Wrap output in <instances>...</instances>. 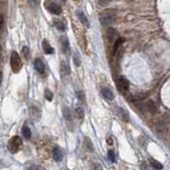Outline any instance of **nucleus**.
<instances>
[{
    "label": "nucleus",
    "mask_w": 170,
    "mask_h": 170,
    "mask_svg": "<svg viewBox=\"0 0 170 170\" xmlns=\"http://www.w3.org/2000/svg\"><path fill=\"white\" fill-rule=\"evenodd\" d=\"M117 18V13L115 10H103L102 12L99 14V20L102 26H111L116 21Z\"/></svg>",
    "instance_id": "1"
},
{
    "label": "nucleus",
    "mask_w": 170,
    "mask_h": 170,
    "mask_svg": "<svg viewBox=\"0 0 170 170\" xmlns=\"http://www.w3.org/2000/svg\"><path fill=\"white\" fill-rule=\"evenodd\" d=\"M11 68H12L14 74H18L23 68V62L16 51H13L11 54Z\"/></svg>",
    "instance_id": "2"
},
{
    "label": "nucleus",
    "mask_w": 170,
    "mask_h": 170,
    "mask_svg": "<svg viewBox=\"0 0 170 170\" xmlns=\"http://www.w3.org/2000/svg\"><path fill=\"white\" fill-rule=\"evenodd\" d=\"M21 147H23V139L19 136H17V135L13 136L8 144L9 151L12 152V153H17L21 149Z\"/></svg>",
    "instance_id": "3"
},
{
    "label": "nucleus",
    "mask_w": 170,
    "mask_h": 170,
    "mask_svg": "<svg viewBox=\"0 0 170 170\" xmlns=\"http://www.w3.org/2000/svg\"><path fill=\"white\" fill-rule=\"evenodd\" d=\"M45 6H46L47 10H48L49 12H50L51 14H53V15H60L62 13L61 6H60L55 1H52V0H50V1H47L46 3H45Z\"/></svg>",
    "instance_id": "4"
},
{
    "label": "nucleus",
    "mask_w": 170,
    "mask_h": 170,
    "mask_svg": "<svg viewBox=\"0 0 170 170\" xmlns=\"http://www.w3.org/2000/svg\"><path fill=\"white\" fill-rule=\"evenodd\" d=\"M116 84H117L118 89L122 92H126L127 90H129V87H130V83H129L128 79H127L126 77H122V76L118 78Z\"/></svg>",
    "instance_id": "5"
},
{
    "label": "nucleus",
    "mask_w": 170,
    "mask_h": 170,
    "mask_svg": "<svg viewBox=\"0 0 170 170\" xmlns=\"http://www.w3.org/2000/svg\"><path fill=\"white\" fill-rule=\"evenodd\" d=\"M29 112H30V116H31L33 120L37 121V120L40 119V116H42V111H40V109L38 106H36V105H31V106H30Z\"/></svg>",
    "instance_id": "6"
},
{
    "label": "nucleus",
    "mask_w": 170,
    "mask_h": 170,
    "mask_svg": "<svg viewBox=\"0 0 170 170\" xmlns=\"http://www.w3.org/2000/svg\"><path fill=\"white\" fill-rule=\"evenodd\" d=\"M60 43H61V48L63 50V52L65 54H67L69 52V40H68V38L64 35L61 36L60 37Z\"/></svg>",
    "instance_id": "7"
},
{
    "label": "nucleus",
    "mask_w": 170,
    "mask_h": 170,
    "mask_svg": "<svg viewBox=\"0 0 170 170\" xmlns=\"http://www.w3.org/2000/svg\"><path fill=\"white\" fill-rule=\"evenodd\" d=\"M34 68L36 69V71L38 72V74H40V75H43L45 72V64H44V62L42 61L40 59H35L34 60Z\"/></svg>",
    "instance_id": "8"
},
{
    "label": "nucleus",
    "mask_w": 170,
    "mask_h": 170,
    "mask_svg": "<svg viewBox=\"0 0 170 170\" xmlns=\"http://www.w3.org/2000/svg\"><path fill=\"white\" fill-rule=\"evenodd\" d=\"M101 94H102L103 98L106 99L107 101H113L114 99H115V95H114V92L107 87H103L102 90H101Z\"/></svg>",
    "instance_id": "9"
},
{
    "label": "nucleus",
    "mask_w": 170,
    "mask_h": 170,
    "mask_svg": "<svg viewBox=\"0 0 170 170\" xmlns=\"http://www.w3.org/2000/svg\"><path fill=\"white\" fill-rule=\"evenodd\" d=\"M106 37L109 43H113L114 44V42L118 38L117 37V31H116L114 28H109L106 31Z\"/></svg>",
    "instance_id": "10"
},
{
    "label": "nucleus",
    "mask_w": 170,
    "mask_h": 170,
    "mask_svg": "<svg viewBox=\"0 0 170 170\" xmlns=\"http://www.w3.org/2000/svg\"><path fill=\"white\" fill-rule=\"evenodd\" d=\"M52 156L53 158H54L55 162H62V160H63V151H62L61 149H60L59 147H55L54 149H53L52 151Z\"/></svg>",
    "instance_id": "11"
},
{
    "label": "nucleus",
    "mask_w": 170,
    "mask_h": 170,
    "mask_svg": "<svg viewBox=\"0 0 170 170\" xmlns=\"http://www.w3.org/2000/svg\"><path fill=\"white\" fill-rule=\"evenodd\" d=\"M42 45H43V49H44V51H45L46 54H53V53H54V49L50 46V44H49L47 40H43Z\"/></svg>",
    "instance_id": "12"
},
{
    "label": "nucleus",
    "mask_w": 170,
    "mask_h": 170,
    "mask_svg": "<svg viewBox=\"0 0 170 170\" xmlns=\"http://www.w3.org/2000/svg\"><path fill=\"white\" fill-rule=\"evenodd\" d=\"M60 69H61V74L63 76H67V75L70 74V67L65 61L61 62V65H60Z\"/></svg>",
    "instance_id": "13"
},
{
    "label": "nucleus",
    "mask_w": 170,
    "mask_h": 170,
    "mask_svg": "<svg viewBox=\"0 0 170 170\" xmlns=\"http://www.w3.org/2000/svg\"><path fill=\"white\" fill-rule=\"evenodd\" d=\"M77 15H78L79 19H80L81 23H82L83 25L85 26V27H87V28L89 27V21H88L87 17L85 16V14L82 12V11H78V12H77Z\"/></svg>",
    "instance_id": "14"
},
{
    "label": "nucleus",
    "mask_w": 170,
    "mask_h": 170,
    "mask_svg": "<svg viewBox=\"0 0 170 170\" xmlns=\"http://www.w3.org/2000/svg\"><path fill=\"white\" fill-rule=\"evenodd\" d=\"M118 117H119L121 120H123L124 122H129V120H130L128 112L123 109H119V111H118Z\"/></svg>",
    "instance_id": "15"
},
{
    "label": "nucleus",
    "mask_w": 170,
    "mask_h": 170,
    "mask_svg": "<svg viewBox=\"0 0 170 170\" xmlns=\"http://www.w3.org/2000/svg\"><path fill=\"white\" fill-rule=\"evenodd\" d=\"M83 143H84V147L87 151H90V152L94 151V145H92V141H90L89 137H85Z\"/></svg>",
    "instance_id": "16"
},
{
    "label": "nucleus",
    "mask_w": 170,
    "mask_h": 170,
    "mask_svg": "<svg viewBox=\"0 0 170 170\" xmlns=\"http://www.w3.org/2000/svg\"><path fill=\"white\" fill-rule=\"evenodd\" d=\"M54 26H55V28H57V29L59 30V31H61V32H64L66 30L65 23H64L62 20H60V19H55V20H54Z\"/></svg>",
    "instance_id": "17"
},
{
    "label": "nucleus",
    "mask_w": 170,
    "mask_h": 170,
    "mask_svg": "<svg viewBox=\"0 0 170 170\" xmlns=\"http://www.w3.org/2000/svg\"><path fill=\"white\" fill-rule=\"evenodd\" d=\"M150 164H151V167L155 170H162L163 169V165L161 164L158 161L153 160V158H150Z\"/></svg>",
    "instance_id": "18"
},
{
    "label": "nucleus",
    "mask_w": 170,
    "mask_h": 170,
    "mask_svg": "<svg viewBox=\"0 0 170 170\" xmlns=\"http://www.w3.org/2000/svg\"><path fill=\"white\" fill-rule=\"evenodd\" d=\"M147 109L149 112H151V113H154V112L158 111V106H156V104L153 101H149V102L147 103Z\"/></svg>",
    "instance_id": "19"
},
{
    "label": "nucleus",
    "mask_w": 170,
    "mask_h": 170,
    "mask_svg": "<svg viewBox=\"0 0 170 170\" xmlns=\"http://www.w3.org/2000/svg\"><path fill=\"white\" fill-rule=\"evenodd\" d=\"M122 42H123V40H122V38H117V40L114 42V46H113V53H114V54L117 52L118 48H119L120 45L122 44Z\"/></svg>",
    "instance_id": "20"
},
{
    "label": "nucleus",
    "mask_w": 170,
    "mask_h": 170,
    "mask_svg": "<svg viewBox=\"0 0 170 170\" xmlns=\"http://www.w3.org/2000/svg\"><path fill=\"white\" fill-rule=\"evenodd\" d=\"M76 114H77V117H78V119L83 120V118H84V109H83L82 107H81V106L76 107Z\"/></svg>",
    "instance_id": "21"
},
{
    "label": "nucleus",
    "mask_w": 170,
    "mask_h": 170,
    "mask_svg": "<svg viewBox=\"0 0 170 170\" xmlns=\"http://www.w3.org/2000/svg\"><path fill=\"white\" fill-rule=\"evenodd\" d=\"M63 115L67 121H71V113H70V109L68 107H64L63 109Z\"/></svg>",
    "instance_id": "22"
},
{
    "label": "nucleus",
    "mask_w": 170,
    "mask_h": 170,
    "mask_svg": "<svg viewBox=\"0 0 170 170\" xmlns=\"http://www.w3.org/2000/svg\"><path fill=\"white\" fill-rule=\"evenodd\" d=\"M23 134L26 138H30V137H31V131H30V129L28 128L27 126H25L23 128Z\"/></svg>",
    "instance_id": "23"
},
{
    "label": "nucleus",
    "mask_w": 170,
    "mask_h": 170,
    "mask_svg": "<svg viewBox=\"0 0 170 170\" xmlns=\"http://www.w3.org/2000/svg\"><path fill=\"white\" fill-rule=\"evenodd\" d=\"M23 55H25V57L27 60H29L30 57H31V53H30V48L28 46H25L23 48Z\"/></svg>",
    "instance_id": "24"
},
{
    "label": "nucleus",
    "mask_w": 170,
    "mask_h": 170,
    "mask_svg": "<svg viewBox=\"0 0 170 170\" xmlns=\"http://www.w3.org/2000/svg\"><path fill=\"white\" fill-rule=\"evenodd\" d=\"M45 97H46V99L48 101H52V99H53L52 92H51V90H49V89H46V90H45Z\"/></svg>",
    "instance_id": "25"
},
{
    "label": "nucleus",
    "mask_w": 170,
    "mask_h": 170,
    "mask_svg": "<svg viewBox=\"0 0 170 170\" xmlns=\"http://www.w3.org/2000/svg\"><path fill=\"white\" fill-rule=\"evenodd\" d=\"M109 162H112V163L116 162V155L113 150H109Z\"/></svg>",
    "instance_id": "26"
},
{
    "label": "nucleus",
    "mask_w": 170,
    "mask_h": 170,
    "mask_svg": "<svg viewBox=\"0 0 170 170\" xmlns=\"http://www.w3.org/2000/svg\"><path fill=\"white\" fill-rule=\"evenodd\" d=\"M74 62H75V65L76 66H80L81 65V60H80V55L78 53H75L74 54Z\"/></svg>",
    "instance_id": "27"
},
{
    "label": "nucleus",
    "mask_w": 170,
    "mask_h": 170,
    "mask_svg": "<svg viewBox=\"0 0 170 170\" xmlns=\"http://www.w3.org/2000/svg\"><path fill=\"white\" fill-rule=\"evenodd\" d=\"M92 170H102V167L99 163H92Z\"/></svg>",
    "instance_id": "28"
},
{
    "label": "nucleus",
    "mask_w": 170,
    "mask_h": 170,
    "mask_svg": "<svg viewBox=\"0 0 170 170\" xmlns=\"http://www.w3.org/2000/svg\"><path fill=\"white\" fill-rule=\"evenodd\" d=\"M28 170H45V168L43 166H40V165H32Z\"/></svg>",
    "instance_id": "29"
},
{
    "label": "nucleus",
    "mask_w": 170,
    "mask_h": 170,
    "mask_svg": "<svg viewBox=\"0 0 170 170\" xmlns=\"http://www.w3.org/2000/svg\"><path fill=\"white\" fill-rule=\"evenodd\" d=\"M28 2H29L30 5L33 6V8L38 6V4H40V0H28Z\"/></svg>",
    "instance_id": "30"
},
{
    "label": "nucleus",
    "mask_w": 170,
    "mask_h": 170,
    "mask_svg": "<svg viewBox=\"0 0 170 170\" xmlns=\"http://www.w3.org/2000/svg\"><path fill=\"white\" fill-rule=\"evenodd\" d=\"M141 169H143V170H155V169H152L151 167H150L146 162H144L143 164H141Z\"/></svg>",
    "instance_id": "31"
},
{
    "label": "nucleus",
    "mask_w": 170,
    "mask_h": 170,
    "mask_svg": "<svg viewBox=\"0 0 170 170\" xmlns=\"http://www.w3.org/2000/svg\"><path fill=\"white\" fill-rule=\"evenodd\" d=\"M77 97H78L79 99H80L82 102H84L85 101V98H84V94H83L82 92H77Z\"/></svg>",
    "instance_id": "32"
},
{
    "label": "nucleus",
    "mask_w": 170,
    "mask_h": 170,
    "mask_svg": "<svg viewBox=\"0 0 170 170\" xmlns=\"http://www.w3.org/2000/svg\"><path fill=\"white\" fill-rule=\"evenodd\" d=\"M109 2H111V0H98V3L100 4V5H102V6L109 4Z\"/></svg>",
    "instance_id": "33"
},
{
    "label": "nucleus",
    "mask_w": 170,
    "mask_h": 170,
    "mask_svg": "<svg viewBox=\"0 0 170 170\" xmlns=\"http://www.w3.org/2000/svg\"><path fill=\"white\" fill-rule=\"evenodd\" d=\"M3 26H4V18H3V15L0 13V30L3 28Z\"/></svg>",
    "instance_id": "34"
},
{
    "label": "nucleus",
    "mask_w": 170,
    "mask_h": 170,
    "mask_svg": "<svg viewBox=\"0 0 170 170\" xmlns=\"http://www.w3.org/2000/svg\"><path fill=\"white\" fill-rule=\"evenodd\" d=\"M112 137H109V138H107V144H109V145H112V144H113V139H111Z\"/></svg>",
    "instance_id": "35"
},
{
    "label": "nucleus",
    "mask_w": 170,
    "mask_h": 170,
    "mask_svg": "<svg viewBox=\"0 0 170 170\" xmlns=\"http://www.w3.org/2000/svg\"><path fill=\"white\" fill-rule=\"evenodd\" d=\"M1 79H2V75H1V72H0V82H1Z\"/></svg>",
    "instance_id": "36"
},
{
    "label": "nucleus",
    "mask_w": 170,
    "mask_h": 170,
    "mask_svg": "<svg viewBox=\"0 0 170 170\" xmlns=\"http://www.w3.org/2000/svg\"><path fill=\"white\" fill-rule=\"evenodd\" d=\"M65 170H68V169H65Z\"/></svg>",
    "instance_id": "37"
}]
</instances>
